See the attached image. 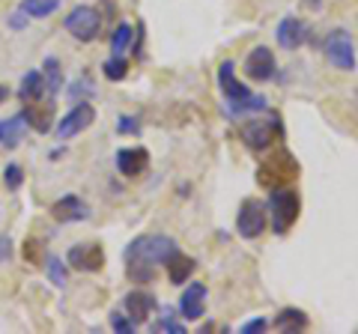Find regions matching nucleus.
Instances as JSON below:
<instances>
[{
	"mask_svg": "<svg viewBox=\"0 0 358 334\" xmlns=\"http://www.w3.org/2000/svg\"><path fill=\"white\" fill-rule=\"evenodd\" d=\"M179 251V245L171 236H141L126 248V272L131 281L147 284L159 266H167V260Z\"/></svg>",
	"mask_w": 358,
	"mask_h": 334,
	"instance_id": "nucleus-1",
	"label": "nucleus"
},
{
	"mask_svg": "<svg viewBox=\"0 0 358 334\" xmlns=\"http://www.w3.org/2000/svg\"><path fill=\"white\" fill-rule=\"evenodd\" d=\"M299 212H301V197L293 185L272 188V194H268V215H272V230L278 236L289 233V227L299 221Z\"/></svg>",
	"mask_w": 358,
	"mask_h": 334,
	"instance_id": "nucleus-2",
	"label": "nucleus"
},
{
	"mask_svg": "<svg viewBox=\"0 0 358 334\" xmlns=\"http://www.w3.org/2000/svg\"><path fill=\"white\" fill-rule=\"evenodd\" d=\"M299 180V161L289 155L287 150H275V155L257 167V182L263 188H284V185H293Z\"/></svg>",
	"mask_w": 358,
	"mask_h": 334,
	"instance_id": "nucleus-3",
	"label": "nucleus"
},
{
	"mask_svg": "<svg viewBox=\"0 0 358 334\" xmlns=\"http://www.w3.org/2000/svg\"><path fill=\"white\" fill-rule=\"evenodd\" d=\"M322 51H326V57L331 60L334 69L341 72H352L355 69V48H352V39L346 30H331L326 33V39H322Z\"/></svg>",
	"mask_w": 358,
	"mask_h": 334,
	"instance_id": "nucleus-4",
	"label": "nucleus"
},
{
	"mask_svg": "<svg viewBox=\"0 0 358 334\" xmlns=\"http://www.w3.org/2000/svg\"><path fill=\"white\" fill-rule=\"evenodd\" d=\"M63 27L72 33L78 42H93L99 36V30H102V15H99V9L93 6H75L69 15H66Z\"/></svg>",
	"mask_w": 358,
	"mask_h": 334,
	"instance_id": "nucleus-5",
	"label": "nucleus"
},
{
	"mask_svg": "<svg viewBox=\"0 0 358 334\" xmlns=\"http://www.w3.org/2000/svg\"><path fill=\"white\" fill-rule=\"evenodd\" d=\"M275 135H278V114L275 117H257L251 122L242 126V140L245 147L254 150V152H263L275 143Z\"/></svg>",
	"mask_w": 358,
	"mask_h": 334,
	"instance_id": "nucleus-6",
	"label": "nucleus"
},
{
	"mask_svg": "<svg viewBox=\"0 0 358 334\" xmlns=\"http://www.w3.org/2000/svg\"><path fill=\"white\" fill-rule=\"evenodd\" d=\"M236 230L242 239H257L266 230V203L260 200H245L236 212Z\"/></svg>",
	"mask_w": 358,
	"mask_h": 334,
	"instance_id": "nucleus-7",
	"label": "nucleus"
},
{
	"mask_svg": "<svg viewBox=\"0 0 358 334\" xmlns=\"http://www.w3.org/2000/svg\"><path fill=\"white\" fill-rule=\"evenodd\" d=\"M93 119H96L93 105H90V102H78V105L69 110V114L60 117V122H57V138H60V140H69V138H75V135H81L84 129L93 126Z\"/></svg>",
	"mask_w": 358,
	"mask_h": 334,
	"instance_id": "nucleus-8",
	"label": "nucleus"
},
{
	"mask_svg": "<svg viewBox=\"0 0 358 334\" xmlns=\"http://www.w3.org/2000/svg\"><path fill=\"white\" fill-rule=\"evenodd\" d=\"M275 54L272 48H266V45H257L248 57H245V75L251 78V81L257 84H266V81H272L275 78Z\"/></svg>",
	"mask_w": 358,
	"mask_h": 334,
	"instance_id": "nucleus-9",
	"label": "nucleus"
},
{
	"mask_svg": "<svg viewBox=\"0 0 358 334\" xmlns=\"http://www.w3.org/2000/svg\"><path fill=\"white\" fill-rule=\"evenodd\" d=\"M66 263L78 272H99L105 266V254L99 245L84 242V245H72L69 254H66Z\"/></svg>",
	"mask_w": 358,
	"mask_h": 334,
	"instance_id": "nucleus-10",
	"label": "nucleus"
},
{
	"mask_svg": "<svg viewBox=\"0 0 358 334\" xmlns=\"http://www.w3.org/2000/svg\"><path fill=\"white\" fill-rule=\"evenodd\" d=\"M218 87H221V93L227 102H242V99H248L251 90L245 87L239 78H236V66H233L230 60H224L218 66Z\"/></svg>",
	"mask_w": 358,
	"mask_h": 334,
	"instance_id": "nucleus-11",
	"label": "nucleus"
},
{
	"mask_svg": "<svg viewBox=\"0 0 358 334\" xmlns=\"http://www.w3.org/2000/svg\"><path fill=\"white\" fill-rule=\"evenodd\" d=\"M278 45L287 48V51H296L299 45H305V39H308V24L301 18L296 15H287L281 24H278Z\"/></svg>",
	"mask_w": 358,
	"mask_h": 334,
	"instance_id": "nucleus-12",
	"label": "nucleus"
},
{
	"mask_svg": "<svg viewBox=\"0 0 358 334\" xmlns=\"http://www.w3.org/2000/svg\"><path fill=\"white\" fill-rule=\"evenodd\" d=\"M152 310H155V296L147 293V289H131L126 296V314L134 326H143L152 317Z\"/></svg>",
	"mask_w": 358,
	"mask_h": 334,
	"instance_id": "nucleus-13",
	"label": "nucleus"
},
{
	"mask_svg": "<svg viewBox=\"0 0 358 334\" xmlns=\"http://www.w3.org/2000/svg\"><path fill=\"white\" fill-rule=\"evenodd\" d=\"M51 215H54V221H60V224H72V221H84L90 215V206L78 194H66L51 206Z\"/></svg>",
	"mask_w": 358,
	"mask_h": 334,
	"instance_id": "nucleus-14",
	"label": "nucleus"
},
{
	"mask_svg": "<svg viewBox=\"0 0 358 334\" xmlns=\"http://www.w3.org/2000/svg\"><path fill=\"white\" fill-rule=\"evenodd\" d=\"M203 305H206V286L203 284H188L182 298H179V314H182V319L194 322L203 317Z\"/></svg>",
	"mask_w": 358,
	"mask_h": 334,
	"instance_id": "nucleus-15",
	"label": "nucleus"
},
{
	"mask_svg": "<svg viewBox=\"0 0 358 334\" xmlns=\"http://www.w3.org/2000/svg\"><path fill=\"white\" fill-rule=\"evenodd\" d=\"M150 164V152L143 147H126L117 152V170L122 176H141Z\"/></svg>",
	"mask_w": 358,
	"mask_h": 334,
	"instance_id": "nucleus-16",
	"label": "nucleus"
},
{
	"mask_svg": "<svg viewBox=\"0 0 358 334\" xmlns=\"http://www.w3.org/2000/svg\"><path fill=\"white\" fill-rule=\"evenodd\" d=\"M45 93H48V90H45V78H42V72H27L24 78H21L18 99H21L24 105H39Z\"/></svg>",
	"mask_w": 358,
	"mask_h": 334,
	"instance_id": "nucleus-17",
	"label": "nucleus"
},
{
	"mask_svg": "<svg viewBox=\"0 0 358 334\" xmlns=\"http://www.w3.org/2000/svg\"><path fill=\"white\" fill-rule=\"evenodd\" d=\"M194 269H197V260H192V257H185V254H173L171 260H167V275H171V284H188V277L194 275Z\"/></svg>",
	"mask_w": 358,
	"mask_h": 334,
	"instance_id": "nucleus-18",
	"label": "nucleus"
},
{
	"mask_svg": "<svg viewBox=\"0 0 358 334\" xmlns=\"http://www.w3.org/2000/svg\"><path fill=\"white\" fill-rule=\"evenodd\" d=\"M24 129H27L24 110L15 114V117H9V119H3L0 122V143H3V147H15V143L24 138Z\"/></svg>",
	"mask_w": 358,
	"mask_h": 334,
	"instance_id": "nucleus-19",
	"label": "nucleus"
},
{
	"mask_svg": "<svg viewBox=\"0 0 358 334\" xmlns=\"http://www.w3.org/2000/svg\"><path fill=\"white\" fill-rule=\"evenodd\" d=\"M275 328L278 331H301V328H308V317L301 314L299 307H284L281 314L275 317Z\"/></svg>",
	"mask_w": 358,
	"mask_h": 334,
	"instance_id": "nucleus-20",
	"label": "nucleus"
},
{
	"mask_svg": "<svg viewBox=\"0 0 358 334\" xmlns=\"http://www.w3.org/2000/svg\"><path fill=\"white\" fill-rule=\"evenodd\" d=\"M42 78H45V90H48V93H60L63 66H60L57 57H45V63H42Z\"/></svg>",
	"mask_w": 358,
	"mask_h": 334,
	"instance_id": "nucleus-21",
	"label": "nucleus"
},
{
	"mask_svg": "<svg viewBox=\"0 0 358 334\" xmlns=\"http://www.w3.org/2000/svg\"><path fill=\"white\" fill-rule=\"evenodd\" d=\"M254 110H266V99L263 96H248V99H242V102H230L227 105V114L233 119H239L245 114H254Z\"/></svg>",
	"mask_w": 358,
	"mask_h": 334,
	"instance_id": "nucleus-22",
	"label": "nucleus"
},
{
	"mask_svg": "<svg viewBox=\"0 0 358 334\" xmlns=\"http://www.w3.org/2000/svg\"><path fill=\"white\" fill-rule=\"evenodd\" d=\"M57 6H60V0H24V3H21V13L30 15V18H48Z\"/></svg>",
	"mask_w": 358,
	"mask_h": 334,
	"instance_id": "nucleus-23",
	"label": "nucleus"
},
{
	"mask_svg": "<svg viewBox=\"0 0 358 334\" xmlns=\"http://www.w3.org/2000/svg\"><path fill=\"white\" fill-rule=\"evenodd\" d=\"M129 45H131V24H120L114 36H110V51H114V57H122V51Z\"/></svg>",
	"mask_w": 358,
	"mask_h": 334,
	"instance_id": "nucleus-24",
	"label": "nucleus"
},
{
	"mask_svg": "<svg viewBox=\"0 0 358 334\" xmlns=\"http://www.w3.org/2000/svg\"><path fill=\"white\" fill-rule=\"evenodd\" d=\"M24 117H27V126H33L36 131H48V126H51V110H48V108H45V110L27 108Z\"/></svg>",
	"mask_w": 358,
	"mask_h": 334,
	"instance_id": "nucleus-25",
	"label": "nucleus"
},
{
	"mask_svg": "<svg viewBox=\"0 0 358 334\" xmlns=\"http://www.w3.org/2000/svg\"><path fill=\"white\" fill-rule=\"evenodd\" d=\"M126 75H129V60L110 57V60L105 63V78H108V81H122Z\"/></svg>",
	"mask_w": 358,
	"mask_h": 334,
	"instance_id": "nucleus-26",
	"label": "nucleus"
},
{
	"mask_svg": "<svg viewBox=\"0 0 358 334\" xmlns=\"http://www.w3.org/2000/svg\"><path fill=\"white\" fill-rule=\"evenodd\" d=\"M3 180H6V188H9V191L21 188V182H24V170H21V164H6Z\"/></svg>",
	"mask_w": 358,
	"mask_h": 334,
	"instance_id": "nucleus-27",
	"label": "nucleus"
},
{
	"mask_svg": "<svg viewBox=\"0 0 358 334\" xmlns=\"http://www.w3.org/2000/svg\"><path fill=\"white\" fill-rule=\"evenodd\" d=\"M66 266L57 260V257H48V277H51V284H57V286H63L66 284Z\"/></svg>",
	"mask_w": 358,
	"mask_h": 334,
	"instance_id": "nucleus-28",
	"label": "nucleus"
},
{
	"mask_svg": "<svg viewBox=\"0 0 358 334\" xmlns=\"http://www.w3.org/2000/svg\"><path fill=\"white\" fill-rule=\"evenodd\" d=\"M159 328H164L167 334H182V331H185V326H182V322H179V319L173 317V310H171V307L164 310V319L159 322Z\"/></svg>",
	"mask_w": 358,
	"mask_h": 334,
	"instance_id": "nucleus-29",
	"label": "nucleus"
},
{
	"mask_svg": "<svg viewBox=\"0 0 358 334\" xmlns=\"http://www.w3.org/2000/svg\"><path fill=\"white\" fill-rule=\"evenodd\" d=\"M266 328H268V322H266L263 317H257V319H248V322H245L239 331H242V334H260V331H266Z\"/></svg>",
	"mask_w": 358,
	"mask_h": 334,
	"instance_id": "nucleus-30",
	"label": "nucleus"
},
{
	"mask_svg": "<svg viewBox=\"0 0 358 334\" xmlns=\"http://www.w3.org/2000/svg\"><path fill=\"white\" fill-rule=\"evenodd\" d=\"M110 326H114V331H120V334L134 331V322H131V319H126V317H120V314L110 317Z\"/></svg>",
	"mask_w": 358,
	"mask_h": 334,
	"instance_id": "nucleus-31",
	"label": "nucleus"
},
{
	"mask_svg": "<svg viewBox=\"0 0 358 334\" xmlns=\"http://www.w3.org/2000/svg\"><path fill=\"white\" fill-rule=\"evenodd\" d=\"M9 257H13V242L9 236H0V263H6Z\"/></svg>",
	"mask_w": 358,
	"mask_h": 334,
	"instance_id": "nucleus-32",
	"label": "nucleus"
},
{
	"mask_svg": "<svg viewBox=\"0 0 358 334\" xmlns=\"http://www.w3.org/2000/svg\"><path fill=\"white\" fill-rule=\"evenodd\" d=\"M120 131H138V122L129 119V117H122L120 119Z\"/></svg>",
	"mask_w": 358,
	"mask_h": 334,
	"instance_id": "nucleus-33",
	"label": "nucleus"
},
{
	"mask_svg": "<svg viewBox=\"0 0 358 334\" xmlns=\"http://www.w3.org/2000/svg\"><path fill=\"white\" fill-rule=\"evenodd\" d=\"M24 24H27V21H24V15H13V18H9V27H15V30H21Z\"/></svg>",
	"mask_w": 358,
	"mask_h": 334,
	"instance_id": "nucleus-34",
	"label": "nucleus"
},
{
	"mask_svg": "<svg viewBox=\"0 0 358 334\" xmlns=\"http://www.w3.org/2000/svg\"><path fill=\"white\" fill-rule=\"evenodd\" d=\"M6 99H9V90L6 87H0V102H6Z\"/></svg>",
	"mask_w": 358,
	"mask_h": 334,
	"instance_id": "nucleus-35",
	"label": "nucleus"
}]
</instances>
